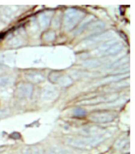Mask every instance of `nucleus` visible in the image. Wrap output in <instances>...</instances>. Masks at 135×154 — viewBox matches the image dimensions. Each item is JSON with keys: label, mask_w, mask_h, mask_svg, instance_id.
<instances>
[{"label": "nucleus", "mask_w": 135, "mask_h": 154, "mask_svg": "<svg viewBox=\"0 0 135 154\" xmlns=\"http://www.w3.org/2000/svg\"><path fill=\"white\" fill-rule=\"evenodd\" d=\"M113 36H114L113 32H108L103 34H100V35H97V36H91L90 38L87 39L84 41H83L81 46L82 47V48H88V47L93 46V45L99 44V43L102 42V41L108 40V39H110Z\"/></svg>", "instance_id": "nucleus-3"}, {"label": "nucleus", "mask_w": 135, "mask_h": 154, "mask_svg": "<svg viewBox=\"0 0 135 154\" xmlns=\"http://www.w3.org/2000/svg\"><path fill=\"white\" fill-rule=\"evenodd\" d=\"M26 78L29 82H32L34 83L41 82L44 79V75L40 73H38V72H29L26 74Z\"/></svg>", "instance_id": "nucleus-8"}, {"label": "nucleus", "mask_w": 135, "mask_h": 154, "mask_svg": "<svg viewBox=\"0 0 135 154\" xmlns=\"http://www.w3.org/2000/svg\"><path fill=\"white\" fill-rule=\"evenodd\" d=\"M46 154H74L70 150L64 149L61 148H53L47 151Z\"/></svg>", "instance_id": "nucleus-14"}, {"label": "nucleus", "mask_w": 135, "mask_h": 154, "mask_svg": "<svg viewBox=\"0 0 135 154\" xmlns=\"http://www.w3.org/2000/svg\"><path fill=\"white\" fill-rule=\"evenodd\" d=\"M84 14L76 9H69L66 11L64 17V26L65 29L70 30L76 26L78 21L81 19Z\"/></svg>", "instance_id": "nucleus-2"}, {"label": "nucleus", "mask_w": 135, "mask_h": 154, "mask_svg": "<svg viewBox=\"0 0 135 154\" xmlns=\"http://www.w3.org/2000/svg\"><path fill=\"white\" fill-rule=\"evenodd\" d=\"M59 92L55 89L46 88L43 90L41 93V98L45 101H51L58 97Z\"/></svg>", "instance_id": "nucleus-7"}, {"label": "nucleus", "mask_w": 135, "mask_h": 154, "mask_svg": "<svg viewBox=\"0 0 135 154\" xmlns=\"http://www.w3.org/2000/svg\"><path fill=\"white\" fill-rule=\"evenodd\" d=\"M23 154H32V152H31V151L29 149H25L23 151Z\"/></svg>", "instance_id": "nucleus-23"}, {"label": "nucleus", "mask_w": 135, "mask_h": 154, "mask_svg": "<svg viewBox=\"0 0 135 154\" xmlns=\"http://www.w3.org/2000/svg\"><path fill=\"white\" fill-rule=\"evenodd\" d=\"M32 86L29 84H23L19 85L17 88L16 94L19 97L22 98H26V97H30L32 93Z\"/></svg>", "instance_id": "nucleus-6"}, {"label": "nucleus", "mask_w": 135, "mask_h": 154, "mask_svg": "<svg viewBox=\"0 0 135 154\" xmlns=\"http://www.w3.org/2000/svg\"><path fill=\"white\" fill-rule=\"evenodd\" d=\"M118 97L117 94H108V95L100 96L97 97L96 98H93L91 100H86L81 102V104H85V105H89V104H96V103H103V102H113L116 100Z\"/></svg>", "instance_id": "nucleus-4"}, {"label": "nucleus", "mask_w": 135, "mask_h": 154, "mask_svg": "<svg viewBox=\"0 0 135 154\" xmlns=\"http://www.w3.org/2000/svg\"><path fill=\"white\" fill-rule=\"evenodd\" d=\"M83 65H84L85 67L94 68L99 66L100 65H101V62L100 61L99 59H89V60L84 61Z\"/></svg>", "instance_id": "nucleus-13"}, {"label": "nucleus", "mask_w": 135, "mask_h": 154, "mask_svg": "<svg viewBox=\"0 0 135 154\" xmlns=\"http://www.w3.org/2000/svg\"><path fill=\"white\" fill-rule=\"evenodd\" d=\"M13 83V80H11V77H6V78H0V86L4 87L8 85Z\"/></svg>", "instance_id": "nucleus-18"}, {"label": "nucleus", "mask_w": 135, "mask_h": 154, "mask_svg": "<svg viewBox=\"0 0 135 154\" xmlns=\"http://www.w3.org/2000/svg\"><path fill=\"white\" fill-rule=\"evenodd\" d=\"M56 82H58V83L60 85H62V86H68V85H70L73 82L71 78L69 76H66V75L59 76Z\"/></svg>", "instance_id": "nucleus-11"}, {"label": "nucleus", "mask_w": 135, "mask_h": 154, "mask_svg": "<svg viewBox=\"0 0 135 154\" xmlns=\"http://www.w3.org/2000/svg\"><path fill=\"white\" fill-rule=\"evenodd\" d=\"M50 17L47 14H42L41 15H40V18H39V21H40V24L41 27L45 28L48 26L49 23H50Z\"/></svg>", "instance_id": "nucleus-15"}, {"label": "nucleus", "mask_w": 135, "mask_h": 154, "mask_svg": "<svg viewBox=\"0 0 135 154\" xmlns=\"http://www.w3.org/2000/svg\"><path fill=\"white\" fill-rule=\"evenodd\" d=\"M129 85H130V82L128 80H123V81H118L117 82L114 83V84L112 85V89H121L122 87H126L128 86Z\"/></svg>", "instance_id": "nucleus-16"}, {"label": "nucleus", "mask_w": 135, "mask_h": 154, "mask_svg": "<svg viewBox=\"0 0 135 154\" xmlns=\"http://www.w3.org/2000/svg\"><path fill=\"white\" fill-rule=\"evenodd\" d=\"M127 76L126 75H114V76H111V77H108V78H106L103 80L100 81L97 84H95L94 85H103V84H107V83H111V82H117L118 81H121L122 80L123 78H127Z\"/></svg>", "instance_id": "nucleus-9"}, {"label": "nucleus", "mask_w": 135, "mask_h": 154, "mask_svg": "<svg viewBox=\"0 0 135 154\" xmlns=\"http://www.w3.org/2000/svg\"><path fill=\"white\" fill-rule=\"evenodd\" d=\"M31 152H32V154H41L40 149H37V148H34L32 151H31Z\"/></svg>", "instance_id": "nucleus-22"}, {"label": "nucleus", "mask_w": 135, "mask_h": 154, "mask_svg": "<svg viewBox=\"0 0 135 154\" xmlns=\"http://www.w3.org/2000/svg\"><path fill=\"white\" fill-rule=\"evenodd\" d=\"M115 116L112 113L108 112H100V113H94L91 115L90 119L93 122H99V123H106V122H112L114 120Z\"/></svg>", "instance_id": "nucleus-5"}, {"label": "nucleus", "mask_w": 135, "mask_h": 154, "mask_svg": "<svg viewBox=\"0 0 135 154\" xmlns=\"http://www.w3.org/2000/svg\"><path fill=\"white\" fill-rule=\"evenodd\" d=\"M74 115L76 116H78V117H80V116H84L85 115V112L83 109H81V108H78V109L74 111Z\"/></svg>", "instance_id": "nucleus-20"}, {"label": "nucleus", "mask_w": 135, "mask_h": 154, "mask_svg": "<svg viewBox=\"0 0 135 154\" xmlns=\"http://www.w3.org/2000/svg\"><path fill=\"white\" fill-rule=\"evenodd\" d=\"M104 23L101 22V21H99V22H97L95 24H93L91 25L89 27V32L93 33V32H99L100 30H102L104 28Z\"/></svg>", "instance_id": "nucleus-12"}, {"label": "nucleus", "mask_w": 135, "mask_h": 154, "mask_svg": "<svg viewBox=\"0 0 135 154\" xmlns=\"http://www.w3.org/2000/svg\"><path fill=\"white\" fill-rule=\"evenodd\" d=\"M128 61H129L128 57H125L123 59H121V60H118V61L115 62V63L113 64V65H112V66L115 68L120 67V66H122L123 65L124 63H128Z\"/></svg>", "instance_id": "nucleus-19"}, {"label": "nucleus", "mask_w": 135, "mask_h": 154, "mask_svg": "<svg viewBox=\"0 0 135 154\" xmlns=\"http://www.w3.org/2000/svg\"><path fill=\"white\" fill-rule=\"evenodd\" d=\"M105 139L103 134H99L89 137H68L66 140L69 146L78 149H90L101 143Z\"/></svg>", "instance_id": "nucleus-1"}, {"label": "nucleus", "mask_w": 135, "mask_h": 154, "mask_svg": "<svg viewBox=\"0 0 135 154\" xmlns=\"http://www.w3.org/2000/svg\"><path fill=\"white\" fill-rule=\"evenodd\" d=\"M54 38H55V33L53 32H48V33L45 35V39H46L47 40H52Z\"/></svg>", "instance_id": "nucleus-21"}, {"label": "nucleus", "mask_w": 135, "mask_h": 154, "mask_svg": "<svg viewBox=\"0 0 135 154\" xmlns=\"http://www.w3.org/2000/svg\"><path fill=\"white\" fill-rule=\"evenodd\" d=\"M122 48H123V45H122V43L117 42L116 44H115L114 45H112L111 48H109L105 52L103 53V56H106V55H115V54L118 53L121 50H122Z\"/></svg>", "instance_id": "nucleus-10"}, {"label": "nucleus", "mask_w": 135, "mask_h": 154, "mask_svg": "<svg viewBox=\"0 0 135 154\" xmlns=\"http://www.w3.org/2000/svg\"><path fill=\"white\" fill-rule=\"evenodd\" d=\"M127 142H128V139L127 138H126V137H121L120 139H118L117 141V142L115 143V147L118 149H122V148L127 145Z\"/></svg>", "instance_id": "nucleus-17"}]
</instances>
